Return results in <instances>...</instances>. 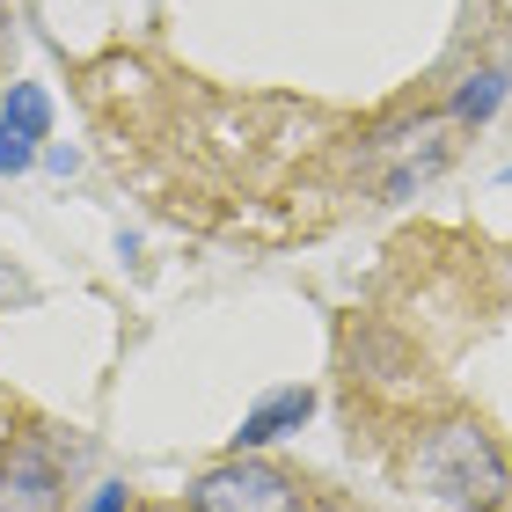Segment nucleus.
Returning <instances> with one entry per match:
<instances>
[{"label": "nucleus", "mask_w": 512, "mask_h": 512, "mask_svg": "<svg viewBox=\"0 0 512 512\" xmlns=\"http://www.w3.org/2000/svg\"><path fill=\"white\" fill-rule=\"evenodd\" d=\"M410 483L454 512H505L512 505V461L476 417L425 425V439L410 447Z\"/></svg>", "instance_id": "f257e3e1"}, {"label": "nucleus", "mask_w": 512, "mask_h": 512, "mask_svg": "<svg viewBox=\"0 0 512 512\" xmlns=\"http://www.w3.org/2000/svg\"><path fill=\"white\" fill-rule=\"evenodd\" d=\"M308 498H300V483L286 469H264V461H220V469H205L191 483V512H300Z\"/></svg>", "instance_id": "f03ea898"}, {"label": "nucleus", "mask_w": 512, "mask_h": 512, "mask_svg": "<svg viewBox=\"0 0 512 512\" xmlns=\"http://www.w3.org/2000/svg\"><path fill=\"white\" fill-rule=\"evenodd\" d=\"M66 505V476L59 454L44 447L37 432H22L8 454H0V512H59Z\"/></svg>", "instance_id": "7ed1b4c3"}, {"label": "nucleus", "mask_w": 512, "mask_h": 512, "mask_svg": "<svg viewBox=\"0 0 512 512\" xmlns=\"http://www.w3.org/2000/svg\"><path fill=\"white\" fill-rule=\"evenodd\" d=\"M52 139V96L37 81H15L8 103H0V176H22Z\"/></svg>", "instance_id": "20e7f679"}, {"label": "nucleus", "mask_w": 512, "mask_h": 512, "mask_svg": "<svg viewBox=\"0 0 512 512\" xmlns=\"http://www.w3.org/2000/svg\"><path fill=\"white\" fill-rule=\"evenodd\" d=\"M315 417V388H271L264 403H256L242 425H235V454H256V447H271V439H286L300 432Z\"/></svg>", "instance_id": "39448f33"}, {"label": "nucleus", "mask_w": 512, "mask_h": 512, "mask_svg": "<svg viewBox=\"0 0 512 512\" xmlns=\"http://www.w3.org/2000/svg\"><path fill=\"white\" fill-rule=\"evenodd\" d=\"M505 66H476V74H461V88H454V125H483V118H498V103H505Z\"/></svg>", "instance_id": "423d86ee"}, {"label": "nucleus", "mask_w": 512, "mask_h": 512, "mask_svg": "<svg viewBox=\"0 0 512 512\" xmlns=\"http://www.w3.org/2000/svg\"><path fill=\"white\" fill-rule=\"evenodd\" d=\"M132 498H125V483H103V491L96 498H88V512H125Z\"/></svg>", "instance_id": "0eeeda50"}, {"label": "nucleus", "mask_w": 512, "mask_h": 512, "mask_svg": "<svg viewBox=\"0 0 512 512\" xmlns=\"http://www.w3.org/2000/svg\"><path fill=\"white\" fill-rule=\"evenodd\" d=\"M505 183H512V169H505Z\"/></svg>", "instance_id": "6e6552de"}]
</instances>
